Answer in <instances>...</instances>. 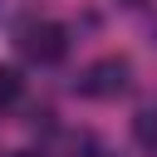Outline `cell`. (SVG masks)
I'll return each mask as SVG.
<instances>
[{"mask_svg":"<svg viewBox=\"0 0 157 157\" xmlns=\"http://www.w3.org/2000/svg\"><path fill=\"white\" fill-rule=\"evenodd\" d=\"M128 78H132V64L118 59V54H108V59H98V64L83 69L78 93L83 98H118V93H128Z\"/></svg>","mask_w":157,"mask_h":157,"instance_id":"6da1fadb","label":"cell"},{"mask_svg":"<svg viewBox=\"0 0 157 157\" xmlns=\"http://www.w3.org/2000/svg\"><path fill=\"white\" fill-rule=\"evenodd\" d=\"M20 49H25V59H34V64H59L64 49H69V34H64V25H54V20H34V25L20 29Z\"/></svg>","mask_w":157,"mask_h":157,"instance_id":"7a4b0ae2","label":"cell"},{"mask_svg":"<svg viewBox=\"0 0 157 157\" xmlns=\"http://www.w3.org/2000/svg\"><path fill=\"white\" fill-rule=\"evenodd\" d=\"M132 137H137L142 147H157V108H137V118H132Z\"/></svg>","mask_w":157,"mask_h":157,"instance_id":"3957f363","label":"cell"},{"mask_svg":"<svg viewBox=\"0 0 157 157\" xmlns=\"http://www.w3.org/2000/svg\"><path fill=\"white\" fill-rule=\"evenodd\" d=\"M20 93H25L20 69H0V108H15V103H20Z\"/></svg>","mask_w":157,"mask_h":157,"instance_id":"277c9868","label":"cell"},{"mask_svg":"<svg viewBox=\"0 0 157 157\" xmlns=\"http://www.w3.org/2000/svg\"><path fill=\"white\" fill-rule=\"evenodd\" d=\"M118 5H142V0H118Z\"/></svg>","mask_w":157,"mask_h":157,"instance_id":"5b68a950","label":"cell"},{"mask_svg":"<svg viewBox=\"0 0 157 157\" xmlns=\"http://www.w3.org/2000/svg\"><path fill=\"white\" fill-rule=\"evenodd\" d=\"M25 157H34V152H25Z\"/></svg>","mask_w":157,"mask_h":157,"instance_id":"8992f818","label":"cell"}]
</instances>
